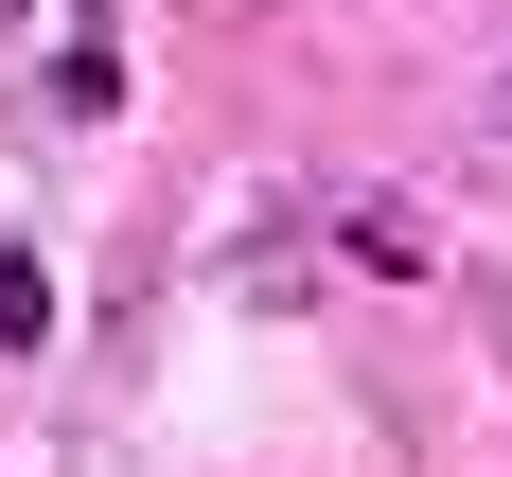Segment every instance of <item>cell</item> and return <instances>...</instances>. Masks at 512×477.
Masks as SVG:
<instances>
[{
	"label": "cell",
	"mask_w": 512,
	"mask_h": 477,
	"mask_svg": "<svg viewBox=\"0 0 512 477\" xmlns=\"http://www.w3.org/2000/svg\"><path fill=\"white\" fill-rule=\"evenodd\" d=\"M0 18H36V0H0Z\"/></svg>",
	"instance_id": "obj_4"
},
{
	"label": "cell",
	"mask_w": 512,
	"mask_h": 477,
	"mask_svg": "<svg viewBox=\"0 0 512 477\" xmlns=\"http://www.w3.org/2000/svg\"><path fill=\"white\" fill-rule=\"evenodd\" d=\"M106 106H124V36H71L53 53V124H106Z\"/></svg>",
	"instance_id": "obj_2"
},
{
	"label": "cell",
	"mask_w": 512,
	"mask_h": 477,
	"mask_svg": "<svg viewBox=\"0 0 512 477\" xmlns=\"http://www.w3.org/2000/svg\"><path fill=\"white\" fill-rule=\"evenodd\" d=\"M36 336H53V283H36L18 248H0V354H36Z\"/></svg>",
	"instance_id": "obj_3"
},
{
	"label": "cell",
	"mask_w": 512,
	"mask_h": 477,
	"mask_svg": "<svg viewBox=\"0 0 512 477\" xmlns=\"http://www.w3.org/2000/svg\"><path fill=\"white\" fill-rule=\"evenodd\" d=\"M336 265H354V283H424V212H407V195L336 212Z\"/></svg>",
	"instance_id": "obj_1"
}]
</instances>
